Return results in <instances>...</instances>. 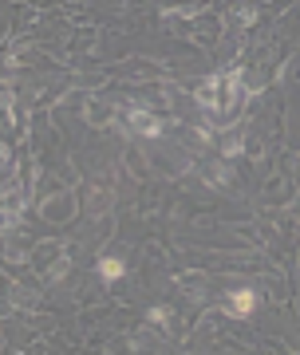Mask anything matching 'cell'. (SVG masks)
Segmentation results:
<instances>
[{
    "label": "cell",
    "instance_id": "obj_4",
    "mask_svg": "<svg viewBox=\"0 0 300 355\" xmlns=\"http://www.w3.org/2000/svg\"><path fill=\"white\" fill-rule=\"evenodd\" d=\"M150 320H154V324H166V320H170V312H166V308H150Z\"/></svg>",
    "mask_w": 300,
    "mask_h": 355
},
{
    "label": "cell",
    "instance_id": "obj_1",
    "mask_svg": "<svg viewBox=\"0 0 300 355\" xmlns=\"http://www.w3.org/2000/svg\"><path fill=\"white\" fill-rule=\"evenodd\" d=\"M253 308H257V292L253 288H233L229 292V312H233V316H253Z\"/></svg>",
    "mask_w": 300,
    "mask_h": 355
},
{
    "label": "cell",
    "instance_id": "obj_2",
    "mask_svg": "<svg viewBox=\"0 0 300 355\" xmlns=\"http://www.w3.org/2000/svg\"><path fill=\"white\" fill-rule=\"evenodd\" d=\"M131 130H138L142 139H158V135H162V123L147 111H131Z\"/></svg>",
    "mask_w": 300,
    "mask_h": 355
},
{
    "label": "cell",
    "instance_id": "obj_3",
    "mask_svg": "<svg viewBox=\"0 0 300 355\" xmlns=\"http://www.w3.org/2000/svg\"><path fill=\"white\" fill-rule=\"evenodd\" d=\"M123 272H126L123 257H103V261H99V277L103 280H119Z\"/></svg>",
    "mask_w": 300,
    "mask_h": 355
}]
</instances>
